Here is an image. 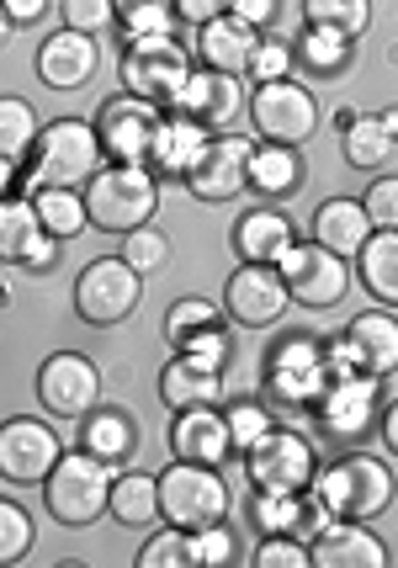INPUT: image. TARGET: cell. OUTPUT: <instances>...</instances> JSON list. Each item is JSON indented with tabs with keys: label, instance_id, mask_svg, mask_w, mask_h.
Returning a JSON list of instances; mask_svg holds the SVG:
<instances>
[{
	"label": "cell",
	"instance_id": "obj_47",
	"mask_svg": "<svg viewBox=\"0 0 398 568\" xmlns=\"http://www.w3.org/2000/svg\"><path fill=\"white\" fill-rule=\"evenodd\" d=\"M308 564L314 558H308V547L298 537H266L261 552H255V568H308Z\"/></svg>",
	"mask_w": 398,
	"mask_h": 568
},
{
	"label": "cell",
	"instance_id": "obj_38",
	"mask_svg": "<svg viewBox=\"0 0 398 568\" xmlns=\"http://www.w3.org/2000/svg\"><path fill=\"white\" fill-rule=\"evenodd\" d=\"M38 144V112L22 97H0V154L6 160H22Z\"/></svg>",
	"mask_w": 398,
	"mask_h": 568
},
{
	"label": "cell",
	"instance_id": "obj_51",
	"mask_svg": "<svg viewBox=\"0 0 398 568\" xmlns=\"http://www.w3.org/2000/svg\"><path fill=\"white\" fill-rule=\"evenodd\" d=\"M228 17H239L245 27L261 32V27L276 22V0H234V6H228Z\"/></svg>",
	"mask_w": 398,
	"mask_h": 568
},
{
	"label": "cell",
	"instance_id": "obj_22",
	"mask_svg": "<svg viewBox=\"0 0 398 568\" xmlns=\"http://www.w3.org/2000/svg\"><path fill=\"white\" fill-rule=\"evenodd\" d=\"M171 452H175V463H202V468H218L224 457H234L228 420L213 409V404H202V409H175Z\"/></svg>",
	"mask_w": 398,
	"mask_h": 568
},
{
	"label": "cell",
	"instance_id": "obj_43",
	"mask_svg": "<svg viewBox=\"0 0 398 568\" xmlns=\"http://www.w3.org/2000/svg\"><path fill=\"white\" fill-rule=\"evenodd\" d=\"M139 568H192V537L186 531H160V537H150L144 542V552H139Z\"/></svg>",
	"mask_w": 398,
	"mask_h": 568
},
{
	"label": "cell",
	"instance_id": "obj_18",
	"mask_svg": "<svg viewBox=\"0 0 398 568\" xmlns=\"http://www.w3.org/2000/svg\"><path fill=\"white\" fill-rule=\"evenodd\" d=\"M224 303H228V314H234V324H245V329H272V324L287 314L293 297H287V282H282L276 266H255V261H245L239 272L228 276Z\"/></svg>",
	"mask_w": 398,
	"mask_h": 568
},
{
	"label": "cell",
	"instance_id": "obj_23",
	"mask_svg": "<svg viewBox=\"0 0 398 568\" xmlns=\"http://www.w3.org/2000/svg\"><path fill=\"white\" fill-rule=\"evenodd\" d=\"M160 398L165 409H202V404H218L224 398V372L197 362L192 351H175L165 372H160Z\"/></svg>",
	"mask_w": 398,
	"mask_h": 568
},
{
	"label": "cell",
	"instance_id": "obj_46",
	"mask_svg": "<svg viewBox=\"0 0 398 568\" xmlns=\"http://www.w3.org/2000/svg\"><path fill=\"white\" fill-rule=\"evenodd\" d=\"M118 22V11H112V0H64V27H75V32H106V27Z\"/></svg>",
	"mask_w": 398,
	"mask_h": 568
},
{
	"label": "cell",
	"instance_id": "obj_15",
	"mask_svg": "<svg viewBox=\"0 0 398 568\" xmlns=\"http://www.w3.org/2000/svg\"><path fill=\"white\" fill-rule=\"evenodd\" d=\"M38 398H43V409L59 415V420H85L101 404V372L91 367L80 351H59V356H49L43 372H38Z\"/></svg>",
	"mask_w": 398,
	"mask_h": 568
},
{
	"label": "cell",
	"instance_id": "obj_29",
	"mask_svg": "<svg viewBox=\"0 0 398 568\" xmlns=\"http://www.w3.org/2000/svg\"><path fill=\"white\" fill-rule=\"evenodd\" d=\"M80 436H85V452L91 457H101L106 468L118 473L133 463V452H139V425H133V415H123V409H91L85 415V425H80Z\"/></svg>",
	"mask_w": 398,
	"mask_h": 568
},
{
	"label": "cell",
	"instance_id": "obj_2",
	"mask_svg": "<svg viewBox=\"0 0 398 568\" xmlns=\"http://www.w3.org/2000/svg\"><path fill=\"white\" fill-rule=\"evenodd\" d=\"M101 171V139L96 123H80V118H59V123L38 128V144H32V165H27V186L32 192H49V186H70L85 192V181Z\"/></svg>",
	"mask_w": 398,
	"mask_h": 568
},
{
	"label": "cell",
	"instance_id": "obj_13",
	"mask_svg": "<svg viewBox=\"0 0 398 568\" xmlns=\"http://www.w3.org/2000/svg\"><path fill=\"white\" fill-rule=\"evenodd\" d=\"M59 457H64V446L53 436V425L32 420V415H17V420L0 425V478L6 484L32 489V484L49 478Z\"/></svg>",
	"mask_w": 398,
	"mask_h": 568
},
{
	"label": "cell",
	"instance_id": "obj_16",
	"mask_svg": "<svg viewBox=\"0 0 398 568\" xmlns=\"http://www.w3.org/2000/svg\"><path fill=\"white\" fill-rule=\"evenodd\" d=\"M377 383H382V377H373V372H335V377L324 383V394L314 398L324 430H329V436H346V442L367 436L377 420Z\"/></svg>",
	"mask_w": 398,
	"mask_h": 568
},
{
	"label": "cell",
	"instance_id": "obj_14",
	"mask_svg": "<svg viewBox=\"0 0 398 568\" xmlns=\"http://www.w3.org/2000/svg\"><path fill=\"white\" fill-rule=\"evenodd\" d=\"M249 154H255V144L239 139V133L207 139L197 154V165L186 171V192L197 202H234L249 186Z\"/></svg>",
	"mask_w": 398,
	"mask_h": 568
},
{
	"label": "cell",
	"instance_id": "obj_55",
	"mask_svg": "<svg viewBox=\"0 0 398 568\" xmlns=\"http://www.w3.org/2000/svg\"><path fill=\"white\" fill-rule=\"evenodd\" d=\"M11 186H17V160H6V154H0V197H6Z\"/></svg>",
	"mask_w": 398,
	"mask_h": 568
},
{
	"label": "cell",
	"instance_id": "obj_54",
	"mask_svg": "<svg viewBox=\"0 0 398 568\" xmlns=\"http://www.w3.org/2000/svg\"><path fill=\"white\" fill-rule=\"evenodd\" d=\"M377 430H382V442H388V452L398 457V404H388V415H382V425H377Z\"/></svg>",
	"mask_w": 398,
	"mask_h": 568
},
{
	"label": "cell",
	"instance_id": "obj_21",
	"mask_svg": "<svg viewBox=\"0 0 398 568\" xmlns=\"http://www.w3.org/2000/svg\"><path fill=\"white\" fill-rule=\"evenodd\" d=\"M308 558L319 568H382L388 547L367 531V520H324L308 542Z\"/></svg>",
	"mask_w": 398,
	"mask_h": 568
},
{
	"label": "cell",
	"instance_id": "obj_40",
	"mask_svg": "<svg viewBox=\"0 0 398 568\" xmlns=\"http://www.w3.org/2000/svg\"><path fill=\"white\" fill-rule=\"evenodd\" d=\"M38 542V531H32V516H27L17 499H0V568L6 564H22L27 552Z\"/></svg>",
	"mask_w": 398,
	"mask_h": 568
},
{
	"label": "cell",
	"instance_id": "obj_37",
	"mask_svg": "<svg viewBox=\"0 0 398 568\" xmlns=\"http://www.w3.org/2000/svg\"><path fill=\"white\" fill-rule=\"evenodd\" d=\"M308 27L340 32V38H361L373 27V0H303Z\"/></svg>",
	"mask_w": 398,
	"mask_h": 568
},
{
	"label": "cell",
	"instance_id": "obj_45",
	"mask_svg": "<svg viewBox=\"0 0 398 568\" xmlns=\"http://www.w3.org/2000/svg\"><path fill=\"white\" fill-rule=\"evenodd\" d=\"M361 207H367L373 229H398V175H377L367 186V197H361Z\"/></svg>",
	"mask_w": 398,
	"mask_h": 568
},
{
	"label": "cell",
	"instance_id": "obj_7",
	"mask_svg": "<svg viewBox=\"0 0 398 568\" xmlns=\"http://www.w3.org/2000/svg\"><path fill=\"white\" fill-rule=\"evenodd\" d=\"M249 123H255V133H261L266 144L298 149L319 133V101H314V91L298 85L293 74H282V80L255 85V97H249Z\"/></svg>",
	"mask_w": 398,
	"mask_h": 568
},
{
	"label": "cell",
	"instance_id": "obj_52",
	"mask_svg": "<svg viewBox=\"0 0 398 568\" xmlns=\"http://www.w3.org/2000/svg\"><path fill=\"white\" fill-rule=\"evenodd\" d=\"M112 11H118V22H127L139 11H175V0H112Z\"/></svg>",
	"mask_w": 398,
	"mask_h": 568
},
{
	"label": "cell",
	"instance_id": "obj_50",
	"mask_svg": "<svg viewBox=\"0 0 398 568\" xmlns=\"http://www.w3.org/2000/svg\"><path fill=\"white\" fill-rule=\"evenodd\" d=\"M228 6L234 0H175V17L192 27H207V22H218V17H228Z\"/></svg>",
	"mask_w": 398,
	"mask_h": 568
},
{
	"label": "cell",
	"instance_id": "obj_44",
	"mask_svg": "<svg viewBox=\"0 0 398 568\" xmlns=\"http://www.w3.org/2000/svg\"><path fill=\"white\" fill-rule=\"evenodd\" d=\"M224 420H228V442H234V452H249V446L272 430V415H266L261 404H234Z\"/></svg>",
	"mask_w": 398,
	"mask_h": 568
},
{
	"label": "cell",
	"instance_id": "obj_19",
	"mask_svg": "<svg viewBox=\"0 0 398 568\" xmlns=\"http://www.w3.org/2000/svg\"><path fill=\"white\" fill-rule=\"evenodd\" d=\"M0 261L6 266H38L49 272L59 261V240H53L32 197H0Z\"/></svg>",
	"mask_w": 398,
	"mask_h": 568
},
{
	"label": "cell",
	"instance_id": "obj_17",
	"mask_svg": "<svg viewBox=\"0 0 398 568\" xmlns=\"http://www.w3.org/2000/svg\"><path fill=\"white\" fill-rule=\"evenodd\" d=\"M171 106L181 112V118H192L197 128L224 133V128H239V118H245V85H239V74L192 70L186 74V85L175 91Z\"/></svg>",
	"mask_w": 398,
	"mask_h": 568
},
{
	"label": "cell",
	"instance_id": "obj_27",
	"mask_svg": "<svg viewBox=\"0 0 398 568\" xmlns=\"http://www.w3.org/2000/svg\"><path fill=\"white\" fill-rule=\"evenodd\" d=\"M314 240H319L329 255H356V250L373 240V219H367V207L350 197H329L319 202V213H314Z\"/></svg>",
	"mask_w": 398,
	"mask_h": 568
},
{
	"label": "cell",
	"instance_id": "obj_36",
	"mask_svg": "<svg viewBox=\"0 0 398 568\" xmlns=\"http://www.w3.org/2000/svg\"><path fill=\"white\" fill-rule=\"evenodd\" d=\"M398 133L382 128V118H350L346 128V160L356 171H382L388 165V154H394Z\"/></svg>",
	"mask_w": 398,
	"mask_h": 568
},
{
	"label": "cell",
	"instance_id": "obj_11",
	"mask_svg": "<svg viewBox=\"0 0 398 568\" xmlns=\"http://www.w3.org/2000/svg\"><path fill=\"white\" fill-rule=\"evenodd\" d=\"M276 272L287 282V297L303 303V308H335L350 287V272L340 255H329L319 240H308V245H293L282 261H276Z\"/></svg>",
	"mask_w": 398,
	"mask_h": 568
},
{
	"label": "cell",
	"instance_id": "obj_24",
	"mask_svg": "<svg viewBox=\"0 0 398 568\" xmlns=\"http://www.w3.org/2000/svg\"><path fill=\"white\" fill-rule=\"evenodd\" d=\"M350 351H356V367L373 372V377H394L398 372V320L394 308H367L356 314L346 329Z\"/></svg>",
	"mask_w": 398,
	"mask_h": 568
},
{
	"label": "cell",
	"instance_id": "obj_42",
	"mask_svg": "<svg viewBox=\"0 0 398 568\" xmlns=\"http://www.w3.org/2000/svg\"><path fill=\"white\" fill-rule=\"evenodd\" d=\"M186 537H192V568L234 564V531H228L224 520H213V526H202V531H186Z\"/></svg>",
	"mask_w": 398,
	"mask_h": 568
},
{
	"label": "cell",
	"instance_id": "obj_5",
	"mask_svg": "<svg viewBox=\"0 0 398 568\" xmlns=\"http://www.w3.org/2000/svg\"><path fill=\"white\" fill-rule=\"evenodd\" d=\"M228 516V484L218 468L202 463H175L160 473V520L175 531H202Z\"/></svg>",
	"mask_w": 398,
	"mask_h": 568
},
{
	"label": "cell",
	"instance_id": "obj_41",
	"mask_svg": "<svg viewBox=\"0 0 398 568\" xmlns=\"http://www.w3.org/2000/svg\"><path fill=\"white\" fill-rule=\"evenodd\" d=\"M207 324H218V308H213L207 297H181L171 314H165V341L181 351L192 335H197V329H207Z\"/></svg>",
	"mask_w": 398,
	"mask_h": 568
},
{
	"label": "cell",
	"instance_id": "obj_9",
	"mask_svg": "<svg viewBox=\"0 0 398 568\" xmlns=\"http://www.w3.org/2000/svg\"><path fill=\"white\" fill-rule=\"evenodd\" d=\"M329 383V351L319 335H287L282 346L266 356V394L287 409H308Z\"/></svg>",
	"mask_w": 398,
	"mask_h": 568
},
{
	"label": "cell",
	"instance_id": "obj_3",
	"mask_svg": "<svg viewBox=\"0 0 398 568\" xmlns=\"http://www.w3.org/2000/svg\"><path fill=\"white\" fill-rule=\"evenodd\" d=\"M112 478L118 473L106 468L91 452H64L53 473L43 478V510H49L59 526H96L112 505Z\"/></svg>",
	"mask_w": 398,
	"mask_h": 568
},
{
	"label": "cell",
	"instance_id": "obj_1",
	"mask_svg": "<svg viewBox=\"0 0 398 568\" xmlns=\"http://www.w3.org/2000/svg\"><path fill=\"white\" fill-rule=\"evenodd\" d=\"M308 489L324 520H377L394 505V468L373 452H350L314 473Z\"/></svg>",
	"mask_w": 398,
	"mask_h": 568
},
{
	"label": "cell",
	"instance_id": "obj_12",
	"mask_svg": "<svg viewBox=\"0 0 398 568\" xmlns=\"http://www.w3.org/2000/svg\"><path fill=\"white\" fill-rule=\"evenodd\" d=\"M154 128H160V106L123 91V97L106 101V106H101V118H96L101 154H106L112 165H150Z\"/></svg>",
	"mask_w": 398,
	"mask_h": 568
},
{
	"label": "cell",
	"instance_id": "obj_25",
	"mask_svg": "<svg viewBox=\"0 0 398 568\" xmlns=\"http://www.w3.org/2000/svg\"><path fill=\"white\" fill-rule=\"evenodd\" d=\"M293 245H298V234H293V219H287V213L255 207V213H245V219L234 223V250H239V261L276 266Z\"/></svg>",
	"mask_w": 398,
	"mask_h": 568
},
{
	"label": "cell",
	"instance_id": "obj_39",
	"mask_svg": "<svg viewBox=\"0 0 398 568\" xmlns=\"http://www.w3.org/2000/svg\"><path fill=\"white\" fill-rule=\"evenodd\" d=\"M123 261L139 276L165 272V261H171V240H165L154 223H139V229H127V234H123Z\"/></svg>",
	"mask_w": 398,
	"mask_h": 568
},
{
	"label": "cell",
	"instance_id": "obj_34",
	"mask_svg": "<svg viewBox=\"0 0 398 568\" xmlns=\"http://www.w3.org/2000/svg\"><path fill=\"white\" fill-rule=\"evenodd\" d=\"M293 64H298L303 74H314V80H324V74H340L350 64V38H340V32H324V27H308L298 43H293Z\"/></svg>",
	"mask_w": 398,
	"mask_h": 568
},
{
	"label": "cell",
	"instance_id": "obj_53",
	"mask_svg": "<svg viewBox=\"0 0 398 568\" xmlns=\"http://www.w3.org/2000/svg\"><path fill=\"white\" fill-rule=\"evenodd\" d=\"M6 11H11V22L22 27V22H38L43 11H49V0H0Z\"/></svg>",
	"mask_w": 398,
	"mask_h": 568
},
{
	"label": "cell",
	"instance_id": "obj_10",
	"mask_svg": "<svg viewBox=\"0 0 398 568\" xmlns=\"http://www.w3.org/2000/svg\"><path fill=\"white\" fill-rule=\"evenodd\" d=\"M245 463H249V484L255 489H272V495H303L314 484V473H319L314 446L303 442L298 430H276V425L249 446Z\"/></svg>",
	"mask_w": 398,
	"mask_h": 568
},
{
	"label": "cell",
	"instance_id": "obj_28",
	"mask_svg": "<svg viewBox=\"0 0 398 568\" xmlns=\"http://www.w3.org/2000/svg\"><path fill=\"white\" fill-rule=\"evenodd\" d=\"M202 144H207V128H197L192 118H160V128H154V144H150V171L154 175H181L186 181V171L197 165Z\"/></svg>",
	"mask_w": 398,
	"mask_h": 568
},
{
	"label": "cell",
	"instance_id": "obj_57",
	"mask_svg": "<svg viewBox=\"0 0 398 568\" xmlns=\"http://www.w3.org/2000/svg\"><path fill=\"white\" fill-rule=\"evenodd\" d=\"M377 118H382V128H388V133H398V106H388V112H377Z\"/></svg>",
	"mask_w": 398,
	"mask_h": 568
},
{
	"label": "cell",
	"instance_id": "obj_4",
	"mask_svg": "<svg viewBox=\"0 0 398 568\" xmlns=\"http://www.w3.org/2000/svg\"><path fill=\"white\" fill-rule=\"evenodd\" d=\"M154 202H160V181L150 165H106L85 181V213L101 234H127V229L150 223Z\"/></svg>",
	"mask_w": 398,
	"mask_h": 568
},
{
	"label": "cell",
	"instance_id": "obj_33",
	"mask_svg": "<svg viewBox=\"0 0 398 568\" xmlns=\"http://www.w3.org/2000/svg\"><path fill=\"white\" fill-rule=\"evenodd\" d=\"M106 516H118V526H150L160 516V478L150 473H123L112 478V505Z\"/></svg>",
	"mask_w": 398,
	"mask_h": 568
},
{
	"label": "cell",
	"instance_id": "obj_20",
	"mask_svg": "<svg viewBox=\"0 0 398 568\" xmlns=\"http://www.w3.org/2000/svg\"><path fill=\"white\" fill-rule=\"evenodd\" d=\"M96 64H101L96 38H91V32H75V27L43 38V49H38V80H43L49 91H80V85L96 74Z\"/></svg>",
	"mask_w": 398,
	"mask_h": 568
},
{
	"label": "cell",
	"instance_id": "obj_26",
	"mask_svg": "<svg viewBox=\"0 0 398 568\" xmlns=\"http://www.w3.org/2000/svg\"><path fill=\"white\" fill-rule=\"evenodd\" d=\"M255 43H261V32H255V27H245L239 17H218V22H207V27H202V38H197V59H202V70L249 74Z\"/></svg>",
	"mask_w": 398,
	"mask_h": 568
},
{
	"label": "cell",
	"instance_id": "obj_8",
	"mask_svg": "<svg viewBox=\"0 0 398 568\" xmlns=\"http://www.w3.org/2000/svg\"><path fill=\"white\" fill-rule=\"evenodd\" d=\"M144 297V276L127 266L123 255H106V261H91L85 272L75 276V314L96 329H112L123 324Z\"/></svg>",
	"mask_w": 398,
	"mask_h": 568
},
{
	"label": "cell",
	"instance_id": "obj_30",
	"mask_svg": "<svg viewBox=\"0 0 398 568\" xmlns=\"http://www.w3.org/2000/svg\"><path fill=\"white\" fill-rule=\"evenodd\" d=\"M356 276L367 297L382 308H398V229H373V240L356 250Z\"/></svg>",
	"mask_w": 398,
	"mask_h": 568
},
{
	"label": "cell",
	"instance_id": "obj_6",
	"mask_svg": "<svg viewBox=\"0 0 398 568\" xmlns=\"http://www.w3.org/2000/svg\"><path fill=\"white\" fill-rule=\"evenodd\" d=\"M192 74V53L175 43L171 32H144V38H127L123 53V91L127 97H144L154 106H171L175 91L186 85Z\"/></svg>",
	"mask_w": 398,
	"mask_h": 568
},
{
	"label": "cell",
	"instance_id": "obj_49",
	"mask_svg": "<svg viewBox=\"0 0 398 568\" xmlns=\"http://www.w3.org/2000/svg\"><path fill=\"white\" fill-rule=\"evenodd\" d=\"M181 351H192L197 362H207V367H218V372L228 367V335L218 329V324H207V329H197V335H192V341H186Z\"/></svg>",
	"mask_w": 398,
	"mask_h": 568
},
{
	"label": "cell",
	"instance_id": "obj_32",
	"mask_svg": "<svg viewBox=\"0 0 398 568\" xmlns=\"http://www.w3.org/2000/svg\"><path fill=\"white\" fill-rule=\"evenodd\" d=\"M314 516H319V505H303V495H272V489H255V499H249V520H255L266 537H298Z\"/></svg>",
	"mask_w": 398,
	"mask_h": 568
},
{
	"label": "cell",
	"instance_id": "obj_31",
	"mask_svg": "<svg viewBox=\"0 0 398 568\" xmlns=\"http://www.w3.org/2000/svg\"><path fill=\"white\" fill-rule=\"evenodd\" d=\"M249 186L261 197H293L303 186V160L293 144H261L249 154Z\"/></svg>",
	"mask_w": 398,
	"mask_h": 568
},
{
	"label": "cell",
	"instance_id": "obj_48",
	"mask_svg": "<svg viewBox=\"0 0 398 568\" xmlns=\"http://www.w3.org/2000/svg\"><path fill=\"white\" fill-rule=\"evenodd\" d=\"M293 70V49L287 43H255V59H249V80L255 85H266V80H282V74Z\"/></svg>",
	"mask_w": 398,
	"mask_h": 568
},
{
	"label": "cell",
	"instance_id": "obj_35",
	"mask_svg": "<svg viewBox=\"0 0 398 568\" xmlns=\"http://www.w3.org/2000/svg\"><path fill=\"white\" fill-rule=\"evenodd\" d=\"M32 207L49 229L53 240H75L80 229H91V213H85V192H70V186H49V192H32Z\"/></svg>",
	"mask_w": 398,
	"mask_h": 568
},
{
	"label": "cell",
	"instance_id": "obj_56",
	"mask_svg": "<svg viewBox=\"0 0 398 568\" xmlns=\"http://www.w3.org/2000/svg\"><path fill=\"white\" fill-rule=\"evenodd\" d=\"M11 32H17V22H11V11H6V6H0V49H6V43H11Z\"/></svg>",
	"mask_w": 398,
	"mask_h": 568
}]
</instances>
